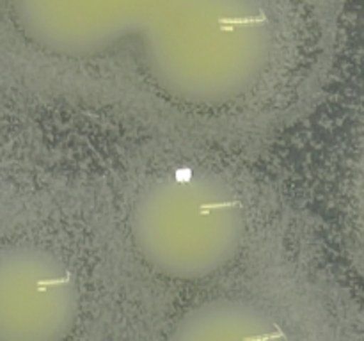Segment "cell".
<instances>
[{"label": "cell", "mask_w": 364, "mask_h": 341, "mask_svg": "<svg viewBox=\"0 0 364 341\" xmlns=\"http://www.w3.org/2000/svg\"><path fill=\"white\" fill-rule=\"evenodd\" d=\"M265 21H267L265 16H258V18L249 16V18H240V20H238V18H233V20H224L220 21V23H233V25H238V27H245V25H262L265 23Z\"/></svg>", "instance_id": "1"}]
</instances>
